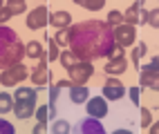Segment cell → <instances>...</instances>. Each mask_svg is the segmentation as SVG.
I'll list each match as a JSON object with an SVG mask.
<instances>
[{
  "mask_svg": "<svg viewBox=\"0 0 159 134\" xmlns=\"http://www.w3.org/2000/svg\"><path fill=\"white\" fill-rule=\"evenodd\" d=\"M67 49L85 63L105 58L114 49V32L105 20H81L67 29Z\"/></svg>",
  "mask_w": 159,
  "mask_h": 134,
  "instance_id": "cell-1",
  "label": "cell"
},
{
  "mask_svg": "<svg viewBox=\"0 0 159 134\" xmlns=\"http://www.w3.org/2000/svg\"><path fill=\"white\" fill-rule=\"evenodd\" d=\"M25 43H20L18 34L11 27H0V69H9L14 65H20L25 58Z\"/></svg>",
  "mask_w": 159,
  "mask_h": 134,
  "instance_id": "cell-2",
  "label": "cell"
},
{
  "mask_svg": "<svg viewBox=\"0 0 159 134\" xmlns=\"http://www.w3.org/2000/svg\"><path fill=\"white\" fill-rule=\"evenodd\" d=\"M36 87H23L20 85L16 89V94H14V114L16 119L20 121H25L29 116H34L36 114Z\"/></svg>",
  "mask_w": 159,
  "mask_h": 134,
  "instance_id": "cell-3",
  "label": "cell"
},
{
  "mask_svg": "<svg viewBox=\"0 0 159 134\" xmlns=\"http://www.w3.org/2000/svg\"><path fill=\"white\" fill-rule=\"evenodd\" d=\"M67 74H70L72 85H85L88 80L92 78V74H94V67H92V63L79 60V63H74V65L67 69Z\"/></svg>",
  "mask_w": 159,
  "mask_h": 134,
  "instance_id": "cell-4",
  "label": "cell"
},
{
  "mask_svg": "<svg viewBox=\"0 0 159 134\" xmlns=\"http://www.w3.org/2000/svg\"><path fill=\"white\" fill-rule=\"evenodd\" d=\"M27 78V67L20 63V65H14L9 69H2V74H0V85L5 87H16L20 80Z\"/></svg>",
  "mask_w": 159,
  "mask_h": 134,
  "instance_id": "cell-5",
  "label": "cell"
},
{
  "mask_svg": "<svg viewBox=\"0 0 159 134\" xmlns=\"http://www.w3.org/2000/svg\"><path fill=\"white\" fill-rule=\"evenodd\" d=\"M114 32V45H119V47H128V45H134V40H137V27L132 25H119V27H114L112 29Z\"/></svg>",
  "mask_w": 159,
  "mask_h": 134,
  "instance_id": "cell-6",
  "label": "cell"
},
{
  "mask_svg": "<svg viewBox=\"0 0 159 134\" xmlns=\"http://www.w3.org/2000/svg\"><path fill=\"white\" fill-rule=\"evenodd\" d=\"M49 23V9L47 5H38L27 14V29H43Z\"/></svg>",
  "mask_w": 159,
  "mask_h": 134,
  "instance_id": "cell-7",
  "label": "cell"
},
{
  "mask_svg": "<svg viewBox=\"0 0 159 134\" xmlns=\"http://www.w3.org/2000/svg\"><path fill=\"white\" fill-rule=\"evenodd\" d=\"M146 14H148V9H143V2H132L128 9L123 11V23L125 25H146Z\"/></svg>",
  "mask_w": 159,
  "mask_h": 134,
  "instance_id": "cell-8",
  "label": "cell"
},
{
  "mask_svg": "<svg viewBox=\"0 0 159 134\" xmlns=\"http://www.w3.org/2000/svg\"><path fill=\"white\" fill-rule=\"evenodd\" d=\"M72 134H105V128H103V123L99 119H81L76 125L72 128Z\"/></svg>",
  "mask_w": 159,
  "mask_h": 134,
  "instance_id": "cell-9",
  "label": "cell"
},
{
  "mask_svg": "<svg viewBox=\"0 0 159 134\" xmlns=\"http://www.w3.org/2000/svg\"><path fill=\"white\" fill-rule=\"evenodd\" d=\"M123 94H125V87H123L121 80H116L114 76H110L103 83V98L105 101H119V98H123Z\"/></svg>",
  "mask_w": 159,
  "mask_h": 134,
  "instance_id": "cell-10",
  "label": "cell"
},
{
  "mask_svg": "<svg viewBox=\"0 0 159 134\" xmlns=\"http://www.w3.org/2000/svg\"><path fill=\"white\" fill-rule=\"evenodd\" d=\"M85 110H88V116H92V119H103V116H108V101H105L103 96L99 98H88V103H85Z\"/></svg>",
  "mask_w": 159,
  "mask_h": 134,
  "instance_id": "cell-11",
  "label": "cell"
},
{
  "mask_svg": "<svg viewBox=\"0 0 159 134\" xmlns=\"http://www.w3.org/2000/svg\"><path fill=\"white\" fill-rule=\"evenodd\" d=\"M49 69H47V56H43L38 60V65L34 67V71H31V83H34V87H45L49 83Z\"/></svg>",
  "mask_w": 159,
  "mask_h": 134,
  "instance_id": "cell-12",
  "label": "cell"
},
{
  "mask_svg": "<svg viewBox=\"0 0 159 134\" xmlns=\"http://www.w3.org/2000/svg\"><path fill=\"white\" fill-rule=\"evenodd\" d=\"M139 83H141V87H148V89L159 92V71H152L148 65H143V67H141Z\"/></svg>",
  "mask_w": 159,
  "mask_h": 134,
  "instance_id": "cell-13",
  "label": "cell"
},
{
  "mask_svg": "<svg viewBox=\"0 0 159 134\" xmlns=\"http://www.w3.org/2000/svg\"><path fill=\"white\" fill-rule=\"evenodd\" d=\"M49 25L52 27H58V32H65V29L72 27V14L70 11H54V14H49Z\"/></svg>",
  "mask_w": 159,
  "mask_h": 134,
  "instance_id": "cell-14",
  "label": "cell"
},
{
  "mask_svg": "<svg viewBox=\"0 0 159 134\" xmlns=\"http://www.w3.org/2000/svg\"><path fill=\"white\" fill-rule=\"evenodd\" d=\"M88 98H90L88 85H72V87H70V101H72V103L83 105V103H88Z\"/></svg>",
  "mask_w": 159,
  "mask_h": 134,
  "instance_id": "cell-15",
  "label": "cell"
},
{
  "mask_svg": "<svg viewBox=\"0 0 159 134\" xmlns=\"http://www.w3.org/2000/svg\"><path fill=\"white\" fill-rule=\"evenodd\" d=\"M128 69V63H125V58H121V60H110V63H105L103 65V71L108 76H119V74H123V71Z\"/></svg>",
  "mask_w": 159,
  "mask_h": 134,
  "instance_id": "cell-16",
  "label": "cell"
},
{
  "mask_svg": "<svg viewBox=\"0 0 159 134\" xmlns=\"http://www.w3.org/2000/svg\"><path fill=\"white\" fill-rule=\"evenodd\" d=\"M25 54H27V58H36V60H40L45 56V51H43V45L38 43V40H29V43L25 45Z\"/></svg>",
  "mask_w": 159,
  "mask_h": 134,
  "instance_id": "cell-17",
  "label": "cell"
},
{
  "mask_svg": "<svg viewBox=\"0 0 159 134\" xmlns=\"http://www.w3.org/2000/svg\"><path fill=\"white\" fill-rule=\"evenodd\" d=\"M14 112V96L9 92H0V114Z\"/></svg>",
  "mask_w": 159,
  "mask_h": 134,
  "instance_id": "cell-18",
  "label": "cell"
},
{
  "mask_svg": "<svg viewBox=\"0 0 159 134\" xmlns=\"http://www.w3.org/2000/svg\"><path fill=\"white\" fill-rule=\"evenodd\" d=\"M52 134H72V125L65 119H56L52 123Z\"/></svg>",
  "mask_w": 159,
  "mask_h": 134,
  "instance_id": "cell-19",
  "label": "cell"
},
{
  "mask_svg": "<svg viewBox=\"0 0 159 134\" xmlns=\"http://www.w3.org/2000/svg\"><path fill=\"white\" fill-rule=\"evenodd\" d=\"M146 51H148L146 43H137L134 45V49H132V63H134V67H139V60L146 56Z\"/></svg>",
  "mask_w": 159,
  "mask_h": 134,
  "instance_id": "cell-20",
  "label": "cell"
},
{
  "mask_svg": "<svg viewBox=\"0 0 159 134\" xmlns=\"http://www.w3.org/2000/svg\"><path fill=\"white\" fill-rule=\"evenodd\" d=\"M5 7L11 11V16H18V14H23L27 9V5L23 2V0H9V2H5Z\"/></svg>",
  "mask_w": 159,
  "mask_h": 134,
  "instance_id": "cell-21",
  "label": "cell"
},
{
  "mask_svg": "<svg viewBox=\"0 0 159 134\" xmlns=\"http://www.w3.org/2000/svg\"><path fill=\"white\" fill-rule=\"evenodd\" d=\"M76 5L83 9H90V11H97V9H103L105 2L103 0H76Z\"/></svg>",
  "mask_w": 159,
  "mask_h": 134,
  "instance_id": "cell-22",
  "label": "cell"
},
{
  "mask_svg": "<svg viewBox=\"0 0 159 134\" xmlns=\"http://www.w3.org/2000/svg\"><path fill=\"white\" fill-rule=\"evenodd\" d=\"M58 63H61L63 67H65V69H70V67H72L74 63H79V60L74 58V54H72L70 49H63V54L58 56Z\"/></svg>",
  "mask_w": 159,
  "mask_h": 134,
  "instance_id": "cell-23",
  "label": "cell"
},
{
  "mask_svg": "<svg viewBox=\"0 0 159 134\" xmlns=\"http://www.w3.org/2000/svg\"><path fill=\"white\" fill-rule=\"evenodd\" d=\"M146 25L152 27V29H159V9H148V14H146Z\"/></svg>",
  "mask_w": 159,
  "mask_h": 134,
  "instance_id": "cell-24",
  "label": "cell"
},
{
  "mask_svg": "<svg viewBox=\"0 0 159 134\" xmlns=\"http://www.w3.org/2000/svg\"><path fill=\"white\" fill-rule=\"evenodd\" d=\"M105 23H108L112 29H114V27H119V25H123V14L114 9V11H110V14H108V20H105Z\"/></svg>",
  "mask_w": 159,
  "mask_h": 134,
  "instance_id": "cell-25",
  "label": "cell"
},
{
  "mask_svg": "<svg viewBox=\"0 0 159 134\" xmlns=\"http://www.w3.org/2000/svg\"><path fill=\"white\" fill-rule=\"evenodd\" d=\"M61 56V47L54 38H49V51H47V60H58Z\"/></svg>",
  "mask_w": 159,
  "mask_h": 134,
  "instance_id": "cell-26",
  "label": "cell"
},
{
  "mask_svg": "<svg viewBox=\"0 0 159 134\" xmlns=\"http://www.w3.org/2000/svg\"><path fill=\"white\" fill-rule=\"evenodd\" d=\"M0 134H16L14 123H9V121L2 119V116H0Z\"/></svg>",
  "mask_w": 159,
  "mask_h": 134,
  "instance_id": "cell-27",
  "label": "cell"
},
{
  "mask_svg": "<svg viewBox=\"0 0 159 134\" xmlns=\"http://www.w3.org/2000/svg\"><path fill=\"white\" fill-rule=\"evenodd\" d=\"M152 125V114H150V110L148 107H141V128H150Z\"/></svg>",
  "mask_w": 159,
  "mask_h": 134,
  "instance_id": "cell-28",
  "label": "cell"
},
{
  "mask_svg": "<svg viewBox=\"0 0 159 134\" xmlns=\"http://www.w3.org/2000/svg\"><path fill=\"white\" fill-rule=\"evenodd\" d=\"M36 119H38V123H47V119H49V110L43 105V107H36Z\"/></svg>",
  "mask_w": 159,
  "mask_h": 134,
  "instance_id": "cell-29",
  "label": "cell"
},
{
  "mask_svg": "<svg viewBox=\"0 0 159 134\" xmlns=\"http://www.w3.org/2000/svg\"><path fill=\"white\" fill-rule=\"evenodd\" d=\"M9 18H11V11H9V9L2 5V7H0V27L7 25V23H9Z\"/></svg>",
  "mask_w": 159,
  "mask_h": 134,
  "instance_id": "cell-30",
  "label": "cell"
},
{
  "mask_svg": "<svg viewBox=\"0 0 159 134\" xmlns=\"http://www.w3.org/2000/svg\"><path fill=\"white\" fill-rule=\"evenodd\" d=\"M110 60H121L123 58V47H119V45H114V49L110 51V56H108Z\"/></svg>",
  "mask_w": 159,
  "mask_h": 134,
  "instance_id": "cell-31",
  "label": "cell"
},
{
  "mask_svg": "<svg viewBox=\"0 0 159 134\" xmlns=\"http://www.w3.org/2000/svg\"><path fill=\"white\" fill-rule=\"evenodd\" d=\"M54 40L58 43V47H63V45H67V29H65V32H56Z\"/></svg>",
  "mask_w": 159,
  "mask_h": 134,
  "instance_id": "cell-32",
  "label": "cell"
},
{
  "mask_svg": "<svg viewBox=\"0 0 159 134\" xmlns=\"http://www.w3.org/2000/svg\"><path fill=\"white\" fill-rule=\"evenodd\" d=\"M128 96H130V101L134 103V105H139V101H141L139 98V87H130L128 89Z\"/></svg>",
  "mask_w": 159,
  "mask_h": 134,
  "instance_id": "cell-33",
  "label": "cell"
},
{
  "mask_svg": "<svg viewBox=\"0 0 159 134\" xmlns=\"http://www.w3.org/2000/svg\"><path fill=\"white\" fill-rule=\"evenodd\" d=\"M31 134H47V123H36Z\"/></svg>",
  "mask_w": 159,
  "mask_h": 134,
  "instance_id": "cell-34",
  "label": "cell"
},
{
  "mask_svg": "<svg viewBox=\"0 0 159 134\" xmlns=\"http://www.w3.org/2000/svg\"><path fill=\"white\" fill-rule=\"evenodd\" d=\"M148 67H150L152 71H159V56H152V60L148 63Z\"/></svg>",
  "mask_w": 159,
  "mask_h": 134,
  "instance_id": "cell-35",
  "label": "cell"
},
{
  "mask_svg": "<svg viewBox=\"0 0 159 134\" xmlns=\"http://www.w3.org/2000/svg\"><path fill=\"white\" fill-rule=\"evenodd\" d=\"M148 132H150V134H159V121H157V123H152V125L148 128Z\"/></svg>",
  "mask_w": 159,
  "mask_h": 134,
  "instance_id": "cell-36",
  "label": "cell"
},
{
  "mask_svg": "<svg viewBox=\"0 0 159 134\" xmlns=\"http://www.w3.org/2000/svg\"><path fill=\"white\" fill-rule=\"evenodd\" d=\"M112 134H134V132H130V130H114Z\"/></svg>",
  "mask_w": 159,
  "mask_h": 134,
  "instance_id": "cell-37",
  "label": "cell"
},
{
  "mask_svg": "<svg viewBox=\"0 0 159 134\" xmlns=\"http://www.w3.org/2000/svg\"><path fill=\"white\" fill-rule=\"evenodd\" d=\"M2 5H5V2H0V7H2Z\"/></svg>",
  "mask_w": 159,
  "mask_h": 134,
  "instance_id": "cell-38",
  "label": "cell"
}]
</instances>
